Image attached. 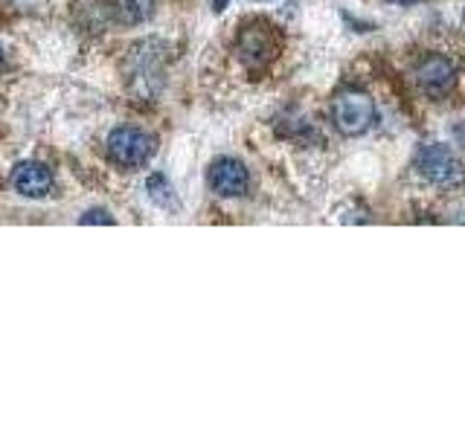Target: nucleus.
Instances as JSON below:
<instances>
[{
  "label": "nucleus",
  "instance_id": "f257e3e1",
  "mask_svg": "<svg viewBox=\"0 0 465 435\" xmlns=\"http://www.w3.org/2000/svg\"><path fill=\"white\" fill-rule=\"evenodd\" d=\"M331 122L343 137H361L375 125V102L363 91H341L331 102Z\"/></svg>",
  "mask_w": 465,
  "mask_h": 435
},
{
  "label": "nucleus",
  "instance_id": "f03ea898",
  "mask_svg": "<svg viewBox=\"0 0 465 435\" xmlns=\"http://www.w3.org/2000/svg\"><path fill=\"white\" fill-rule=\"evenodd\" d=\"M416 166L425 178L440 188H460L465 186V166L457 160V154L445 145L428 142L416 154Z\"/></svg>",
  "mask_w": 465,
  "mask_h": 435
},
{
  "label": "nucleus",
  "instance_id": "7ed1b4c3",
  "mask_svg": "<svg viewBox=\"0 0 465 435\" xmlns=\"http://www.w3.org/2000/svg\"><path fill=\"white\" fill-rule=\"evenodd\" d=\"M157 151V140L140 128H116L108 137V157L123 169H140L145 166Z\"/></svg>",
  "mask_w": 465,
  "mask_h": 435
},
{
  "label": "nucleus",
  "instance_id": "20e7f679",
  "mask_svg": "<svg viewBox=\"0 0 465 435\" xmlns=\"http://www.w3.org/2000/svg\"><path fill=\"white\" fill-rule=\"evenodd\" d=\"M416 82L419 87L433 99H442L454 91V82H457V72L450 67L448 58L442 55H428L425 62L416 67Z\"/></svg>",
  "mask_w": 465,
  "mask_h": 435
},
{
  "label": "nucleus",
  "instance_id": "39448f33",
  "mask_svg": "<svg viewBox=\"0 0 465 435\" xmlns=\"http://www.w3.org/2000/svg\"><path fill=\"white\" fill-rule=\"evenodd\" d=\"M210 188L222 198H239L247 192V169L236 157H222L210 166Z\"/></svg>",
  "mask_w": 465,
  "mask_h": 435
},
{
  "label": "nucleus",
  "instance_id": "423d86ee",
  "mask_svg": "<svg viewBox=\"0 0 465 435\" xmlns=\"http://www.w3.org/2000/svg\"><path fill=\"white\" fill-rule=\"evenodd\" d=\"M12 186L18 188L24 198H44L53 188V174L44 163L26 160L12 169Z\"/></svg>",
  "mask_w": 465,
  "mask_h": 435
},
{
  "label": "nucleus",
  "instance_id": "0eeeda50",
  "mask_svg": "<svg viewBox=\"0 0 465 435\" xmlns=\"http://www.w3.org/2000/svg\"><path fill=\"white\" fill-rule=\"evenodd\" d=\"M154 12V0H105V14L114 24L137 26L149 21Z\"/></svg>",
  "mask_w": 465,
  "mask_h": 435
},
{
  "label": "nucleus",
  "instance_id": "6e6552de",
  "mask_svg": "<svg viewBox=\"0 0 465 435\" xmlns=\"http://www.w3.org/2000/svg\"><path fill=\"white\" fill-rule=\"evenodd\" d=\"M239 53L247 64H265L273 58V47H271L268 35L256 26H251V29L244 26V33L239 38Z\"/></svg>",
  "mask_w": 465,
  "mask_h": 435
},
{
  "label": "nucleus",
  "instance_id": "1a4fd4ad",
  "mask_svg": "<svg viewBox=\"0 0 465 435\" xmlns=\"http://www.w3.org/2000/svg\"><path fill=\"white\" fill-rule=\"evenodd\" d=\"M149 195H152V200L163 203V207H172V203H174L172 186H169V180L163 178V174H152V178H149Z\"/></svg>",
  "mask_w": 465,
  "mask_h": 435
},
{
  "label": "nucleus",
  "instance_id": "9d476101",
  "mask_svg": "<svg viewBox=\"0 0 465 435\" xmlns=\"http://www.w3.org/2000/svg\"><path fill=\"white\" fill-rule=\"evenodd\" d=\"M82 224H114V218L105 209H91L82 215Z\"/></svg>",
  "mask_w": 465,
  "mask_h": 435
},
{
  "label": "nucleus",
  "instance_id": "9b49d317",
  "mask_svg": "<svg viewBox=\"0 0 465 435\" xmlns=\"http://www.w3.org/2000/svg\"><path fill=\"white\" fill-rule=\"evenodd\" d=\"M392 4H404L407 6V4H416V0H392Z\"/></svg>",
  "mask_w": 465,
  "mask_h": 435
},
{
  "label": "nucleus",
  "instance_id": "f8f14e48",
  "mask_svg": "<svg viewBox=\"0 0 465 435\" xmlns=\"http://www.w3.org/2000/svg\"><path fill=\"white\" fill-rule=\"evenodd\" d=\"M224 4H227V0H215V9H224Z\"/></svg>",
  "mask_w": 465,
  "mask_h": 435
},
{
  "label": "nucleus",
  "instance_id": "ddd939ff",
  "mask_svg": "<svg viewBox=\"0 0 465 435\" xmlns=\"http://www.w3.org/2000/svg\"><path fill=\"white\" fill-rule=\"evenodd\" d=\"M0 64H4V50H0Z\"/></svg>",
  "mask_w": 465,
  "mask_h": 435
}]
</instances>
